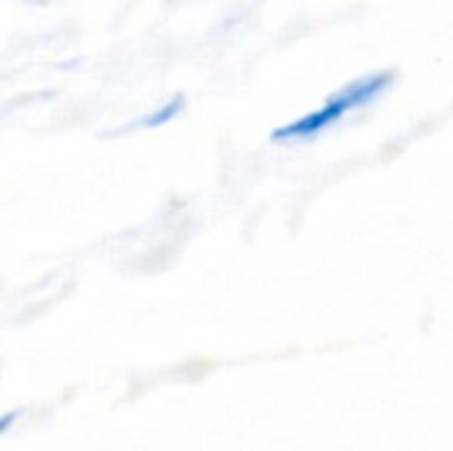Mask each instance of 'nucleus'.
Wrapping results in <instances>:
<instances>
[{
	"mask_svg": "<svg viewBox=\"0 0 453 451\" xmlns=\"http://www.w3.org/2000/svg\"><path fill=\"white\" fill-rule=\"evenodd\" d=\"M393 82V72H377V74H369V77H361L350 85H345L340 93H334L321 109L284 125V128H276L271 133V141L276 144H292V141H305V138H313L324 130H329L332 125H337L345 114L377 101Z\"/></svg>",
	"mask_w": 453,
	"mask_h": 451,
	"instance_id": "nucleus-1",
	"label": "nucleus"
},
{
	"mask_svg": "<svg viewBox=\"0 0 453 451\" xmlns=\"http://www.w3.org/2000/svg\"><path fill=\"white\" fill-rule=\"evenodd\" d=\"M183 106H186V96H183V93H178V96H173L167 104H162L159 109H154V112L143 114L141 120H135L133 125H127V128H122V130H135V128H162V125L173 122V120L183 112Z\"/></svg>",
	"mask_w": 453,
	"mask_h": 451,
	"instance_id": "nucleus-2",
	"label": "nucleus"
},
{
	"mask_svg": "<svg viewBox=\"0 0 453 451\" xmlns=\"http://www.w3.org/2000/svg\"><path fill=\"white\" fill-rule=\"evenodd\" d=\"M16 420H19V412H16V409L5 412V415L0 417V436H3V433H5V431H8V428H11V425L16 423Z\"/></svg>",
	"mask_w": 453,
	"mask_h": 451,
	"instance_id": "nucleus-3",
	"label": "nucleus"
}]
</instances>
